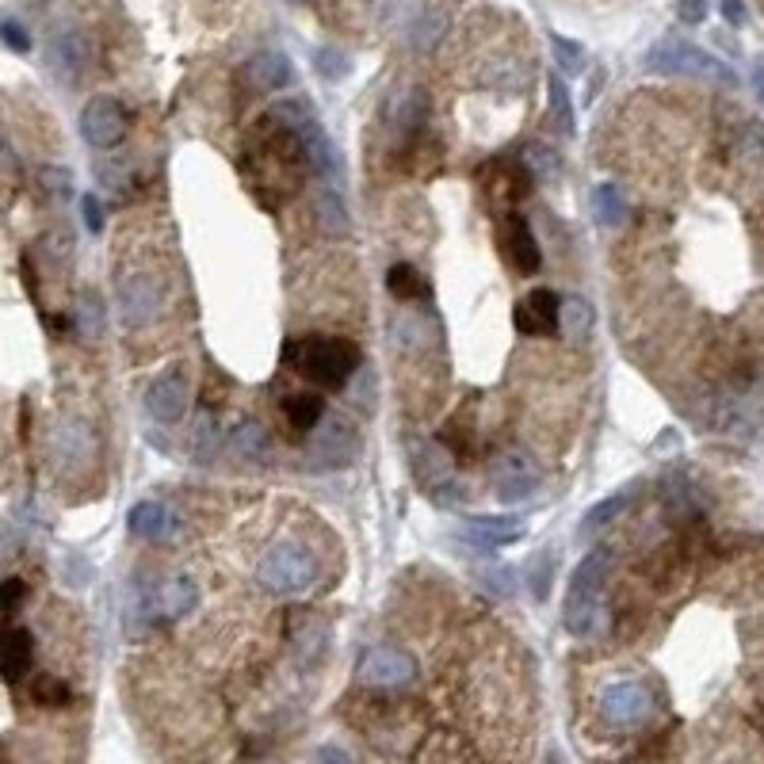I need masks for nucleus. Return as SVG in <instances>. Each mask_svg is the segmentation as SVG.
<instances>
[{"instance_id": "1", "label": "nucleus", "mask_w": 764, "mask_h": 764, "mask_svg": "<svg viewBox=\"0 0 764 764\" xmlns=\"http://www.w3.org/2000/svg\"><path fill=\"white\" fill-rule=\"evenodd\" d=\"M608 569H611V551L608 546H593L582 558V566L574 569L566 589V605H562V619H566L569 634H593L605 619V589H608Z\"/></svg>"}, {"instance_id": "2", "label": "nucleus", "mask_w": 764, "mask_h": 764, "mask_svg": "<svg viewBox=\"0 0 764 764\" xmlns=\"http://www.w3.org/2000/svg\"><path fill=\"white\" fill-rule=\"evenodd\" d=\"M287 364H291L295 372L318 379L321 386H333L336 390V386H348L352 375H359L364 356H359L356 344L344 341V336H306V341H291Z\"/></svg>"}, {"instance_id": "3", "label": "nucleus", "mask_w": 764, "mask_h": 764, "mask_svg": "<svg viewBox=\"0 0 764 764\" xmlns=\"http://www.w3.org/2000/svg\"><path fill=\"white\" fill-rule=\"evenodd\" d=\"M642 66L650 74H665V77H696V80H711L719 88H738V74L727 66L722 58H715L711 51L696 43H685V38H662L646 51Z\"/></svg>"}, {"instance_id": "4", "label": "nucleus", "mask_w": 764, "mask_h": 764, "mask_svg": "<svg viewBox=\"0 0 764 764\" xmlns=\"http://www.w3.org/2000/svg\"><path fill=\"white\" fill-rule=\"evenodd\" d=\"M321 577V558L299 539H284L276 543L256 566V582L268 593H306L313 589Z\"/></svg>"}, {"instance_id": "5", "label": "nucleus", "mask_w": 764, "mask_h": 764, "mask_svg": "<svg viewBox=\"0 0 764 764\" xmlns=\"http://www.w3.org/2000/svg\"><path fill=\"white\" fill-rule=\"evenodd\" d=\"M356 455H359L356 429H352L348 417L333 413L310 432L306 452H302V466L306 470H341V466H348Z\"/></svg>"}, {"instance_id": "6", "label": "nucleus", "mask_w": 764, "mask_h": 764, "mask_svg": "<svg viewBox=\"0 0 764 764\" xmlns=\"http://www.w3.org/2000/svg\"><path fill=\"white\" fill-rule=\"evenodd\" d=\"M168 287L160 284V276L139 268L131 276L119 279L115 287V302H119V318H123L126 329H146L157 321V313L165 310Z\"/></svg>"}, {"instance_id": "7", "label": "nucleus", "mask_w": 764, "mask_h": 764, "mask_svg": "<svg viewBox=\"0 0 764 764\" xmlns=\"http://www.w3.org/2000/svg\"><path fill=\"white\" fill-rule=\"evenodd\" d=\"M654 715V696L639 680H616L600 691V719L616 730H634Z\"/></svg>"}, {"instance_id": "8", "label": "nucleus", "mask_w": 764, "mask_h": 764, "mask_svg": "<svg viewBox=\"0 0 764 764\" xmlns=\"http://www.w3.org/2000/svg\"><path fill=\"white\" fill-rule=\"evenodd\" d=\"M409 458H413V470H417V478H421V486L429 489L440 505L463 497V486H458L452 474V458H447V452L440 444H432V440H413V444H409Z\"/></svg>"}, {"instance_id": "9", "label": "nucleus", "mask_w": 764, "mask_h": 764, "mask_svg": "<svg viewBox=\"0 0 764 764\" xmlns=\"http://www.w3.org/2000/svg\"><path fill=\"white\" fill-rule=\"evenodd\" d=\"M489 486L501 501H524L532 497L539 486H543V470L535 466L532 455L524 452H509L501 458H494L489 466Z\"/></svg>"}, {"instance_id": "10", "label": "nucleus", "mask_w": 764, "mask_h": 764, "mask_svg": "<svg viewBox=\"0 0 764 764\" xmlns=\"http://www.w3.org/2000/svg\"><path fill=\"white\" fill-rule=\"evenodd\" d=\"M191 406V379L184 367H173V372L157 375L146 390V413L153 417L157 424H176L184 421Z\"/></svg>"}, {"instance_id": "11", "label": "nucleus", "mask_w": 764, "mask_h": 764, "mask_svg": "<svg viewBox=\"0 0 764 764\" xmlns=\"http://www.w3.org/2000/svg\"><path fill=\"white\" fill-rule=\"evenodd\" d=\"M51 455H54V466L62 474H80L96 463V432L92 424L85 421H62L54 429V440H51Z\"/></svg>"}, {"instance_id": "12", "label": "nucleus", "mask_w": 764, "mask_h": 764, "mask_svg": "<svg viewBox=\"0 0 764 764\" xmlns=\"http://www.w3.org/2000/svg\"><path fill=\"white\" fill-rule=\"evenodd\" d=\"M126 134V119L123 108L108 96H96V100L85 103L80 111V139L88 142L92 150H115Z\"/></svg>"}, {"instance_id": "13", "label": "nucleus", "mask_w": 764, "mask_h": 764, "mask_svg": "<svg viewBox=\"0 0 764 764\" xmlns=\"http://www.w3.org/2000/svg\"><path fill=\"white\" fill-rule=\"evenodd\" d=\"M88 62H92V51H88L85 31H77V27L58 31V35L46 43V69H51L62 85H77V80L85 77Z\"/></svg>"}, {"instance_id": "14", "label": "nucleus", "mask_w": 764, "mask_h": 764, "mask_svg": "<svg viewBox=\"0 0 764 764\" xmlns=\"http://www.w3.org/2000/svg\"><path fill=\"white\" fill-rule=\"evenodd\" d=\"M413 677H417V662L406 650L375 646V650H367L364 662H359V680L375 688H401Z\"/></svg>"}, {"instance_id": "15", "label": "nucleus", "mask_w": 764, "mask_h": 764, "mask_svg": "<svg viewBox=\"0 0 764 764\" xmlns=\"http://www.w3.org/2000/svg\"><path fill=\"white\" fill-rule=\"evenodd\" d=\"M390 341L398 352H429L436 348L440 341H444V329H440V321L432 318V313L424 310H406L398 313V318L390 321Z\"/></svg>"}, {"instance_id": "16", "label": "nucleus", "mask_w": 764, "mask_h": 764, "mask_svg": "<svg viewBox=\"0 0 764 764\" xmlns=\"http://www.w3.org/2000/svg\"><path fill=\"white\" fill-rule=\"evenodd\" d=\"M562 325V302L554 291L535 287L517 302V329L528 336H554Z\"/></svg>"}, {"instance_id": "17", "label": "nucleus", "mask_w": 764, "mask_h": 764, "mask_svg": "<svg viewBox=\"0 0 764 764\" xmlns=\"http://www.w3.org/2000/svg\"><path fill=\"white\" fill-rule=\"evenodd\" d=\"M291 77H295L291 58H287V54H279V51L253 54V58L245 62V69H241V80H245V88H248V92H256V96L279 92V88L291 85Z\"/></svg>"}, {"instance_id": "18", "label": "nucleus", "mask_w": 764, "mask_h": 764, "mask_svg": "<svg viewBox=\"0 0 764 764\" xmlns=\"http://www.w3.org/2000/svg\"><path fill=\"white\" fill-rule=\"evenodd\" d=\"M199 608V585L191 577L176 574L168 582L157 585V593L150 597L146 616H160V619H184Z\"/></svg>"}, {"instance_id": "19", "label": "nucleus", "mask_w": 764, "mask_h": 764, "mask_svg": "<svg viewBox=\"0 0 764 764\" xmlns=\"http://www.w3.org/2000/svg\"><path fill=\"white\" fill-rule=\"evenodd\" d=\"M126 524H131V532L139 539H146V543H173V539L180 535V517L160 501L134 505Z\"/></svg>"}, {"instance_id": "20", "label": "nucleus", "mask_w": 764, "mask_h": 764, "mask_svg": "<svg viewBox=\"0 0 764 764\" xmlns=\"http://www.w3.org/2000/svg\"><path fill=\"white\" fill-rule=\"evenodd\" d=\"M501 248L509 253L512 268H520L524 276H532V272H539V264H543L535 233H532V226H528V219H520V214H509V219H505Z\"/></svg>"}, {"instance_id": "21", "label": "nucleus", "mask_w": 764, "mask_h": 764, "mask_svg": "<svg viewBox=\"0 0 764 764\" xmlns=\"http://www.w3.org/2000/svg\"><path fill=\"white\" fill-rule=\"evenodd\" d=\"M386 119H390V126L401 134L421 131L424 119H429V96H424L421 88H401V92H394L390 103H386Z\"/></svg>"}, {"instance_id": "22", "label": "nucleus", "mask_w": 764, "mask_h": 764, "mask_svg": "<svg viewBox=\"0 0 764 764\" xmlns=\"http://www.w3.org/2000/svg\"><path fill=\"white\" fill-rule=\"evenodd\" d=\"M466 535L478 546H509L524 535L520 517H466Z\"/></svg>"}, {"instance_id": "23", "label": "nucleus", "mask_w": 764, "mask_h": 764, "mask_svg": "<svg viewBox=\"0 0 764 764\" xmlns=\"http://www.w3.org/2000/svg\"><path fill=\"white\" fill-rule=\"evenodd\" d=\"M31 657H35V639L23 627H12L4 634V654H0V669H4L8 685H20L23 677L31 673Z\"/></svg>"}, {"instance_id": "24", "label": "nucleus", "mask_w": 764, "mask_h": 764, "mask_svg": "<svg viewBox=\"0 0 764 764\" xmlns=\"http://www.w3.org/2000/svg\"><path fill=\"white\" fill-rule=\"evenodd\" d=\"M284 417L295 432H313L325 421V401H321V394H306V390L291 394V398L284 401Z\"/></svg>"}, {"instance_id": "25", "label": "nucleus", "mask_w": 764, "mask_h": 764, "mask_svg": "<svg viewBox=\"0 0 764 764\" xmlns=\"http://www.w3.org/2000/svg\"><path fill=\"white\" fill-rule=\"evenodd\" d=\"M386 287H390V295L398 302H413L429 295V284H424V276L413 264H394V268L386 272Z\"/></svg>"}, {"instance_id": "26", "label": "nucleus", "mask_w": 764, "mask_h": 764, "mask_svg": "<svg viewBox=\"0 0 764 764\" xmlns=\"http://www.w3.org/2000/svg\"><path fill=\"white\" fill-rule=\"evenodd\" d=\"M233 452H237L241 458H248V463H264L272 452V436L264 432V424L245 421V424H237V432H233Z\"/></svg>"}, {"instance_id": "27", "label": "nucleus", "mask_w": 764, "mask_h": 764, "mask_svg": "<svg viewBox=\"0 0 764 764\" xmlns=\"http://www.w3.org/2000/svg\"><path fill=\"white\" fill-rule=\"evenodd\" d=\"M593 214H597V222H605V226H623L627 222V199L619 188H611V184H600L597 191H593Z\"/></svg>"}, {"instance_id": "28", "label": "nucleus", "mask_w": 764, "mask_h": 764, "mask_svg": "<svg viewBox=\"0 0 764 764\" xmlns=\"http://www.w3.org/2000/svg\"><path fill=\"white\" fill-rule=\"evenodd\" d=\"M623 505H627L623 494H611V497H605V501H597V505H593V509L582 517V524H577V535H582V539H593L597 532H605L611 520H616L619 512H623Z\"/></svg>"}, {"instance_id": "29", "label": "nucleus", "mask_w": 764, "mask_h": 764, "mask_svg": "<svg viewBox=\"0 0 764 764\" xmlns=\"http://www.w3.org/2000/svg\"><path fill=\"white\" fill-rule=\"evenodd\" d=\"M313 211H318V222L325 233H333V237H344L348 233V211H344V203L336 199V191H318V199H313Z\"/></svg>"}, {"instance_id": "30", "label": "nucleus", "mask_w": 764, "mask_h": 764, "mask_svg": "<svg viewBox=\"0 0 764 764\" xmlns=\"http://www.w3.org/2000/svg\"><path fill=\"white\" fill-rule=\"evenodd\" d=\"M546 108H551L554 123H558L562 134H574V100H569V88L562 77L546 80Z\"/></svg>"}, {"instance_id": "31", "label": "nucleus", "mask_w": 764, "mask_h": 764, "mask_svg": "<svg viewBox=\"0 0 764 764\" xmlns=\"http://www.w3.org/2000/svg\"><path fill=\"white\" fill-rule=\"evenodd\" d=\"M562 329H566V336H574V341L589 336L593 333V306L585 299H566L562 302Z\"/></svg>"}, {"instance_id": "32", "label": "nucleus", "mask_w": 764, "mask_h": 764, "mask_svg": "<svg viewBox=\"0 0 764 764\" xmlns=\"http://www.w3.org/2000/svg\"><path fill=\"white\" fill-rule=\"evenodd\" d=\"M551 54H554V62H558V69L566 77H577L585 69V46L574 43V38L551 35Z\"/></svg>"}, {"instance_id": "33", "label": "nucleus", "mask_w": 764, "mask_h": 764, "mask_svg": "<svg viewBox=\"0 0 764 764\" xmlns=\"http://www.w3.org/2000/svg\"><path fill=\"white\" fill-rule=\"evenodd\" d=\"M447 20L440 12H421L413 23V46L417 51H429V46H436V38L444 35Z\"/></svg>"}, {"instance_id": "34", "label": "nucleus", "mask_w": 764, "mask_h": 764, "mask_svg": "<svg viewBox=\"0 0 764 764\" xmlns=\"http://www.w3.org/2000/svg\"><path fill=\"white\" fill-rule=\"evenodd\" d=\"M214 452H219V429H211V417H203V421L196 424V432H191V455H196L199 463H211Z\"/></svg>"}, {"instance_id": "35", "label": "nucleus", "mask_w": 764, "mask_h": 764, "mask_svg": "<svg viewBox=\"0 0 764 764\" xmlns=\"http://www.w3.org/2000/svg\"><path fill=\"white\" fill-rule=\"evenodd\" d=\"M77 321H80V333L85 336H100L103 333V302L96 295H85L77 306Z\"/></svg>"}, {"instance_id": "36", "label": "nucleus", "mask_w": 764, "mask_h": 764, "mask_svg": "<svg viewBox=\"0 0 764 764\" xmlns=\"http://www.w3.org/2000/svg\"><path fill=\"white\" fill-rule=\"evenodd\" d=\"M348 69H352L348 54L333 51V46H321V51H318V74L325 80H344V77H348Z\"/></svg>"}, {"instance_id": "37", "label": "nucleus", "mask_w": 764, "mask_h": 764, "mask_svg": "<svg viewBox=\"0 0 764 764\" xmlns=\"http://www.w3.org/2000/svg\"><path fill=\"white\" fill-rule=\"evenodd\" d=\"M31 696H35V704L62 707L69 699V688L62 685L58 677H35V685H31Z\"/></svg>"}, {"instance_id": "38", "label": "nucleus", "mask_w": 764, "mask_h": 764, "mask_svg": "<svg viewBox=\"0 0 764 764\" xmlns=\"http://www.w3.org/2000/svg\"><path fill=\"white\" fill-rule=\"evenodd\" d=\"M551 554H535L532 569H528V585H532V597L546 600V589H551Z\"/></svg>"}, {"instance_id": "39", "label": "nucleus", "mask_w": 764, "mask_h": 764, "mask_svg": "<svg viewBox=\"0 0 764 764\" xmlns=\"http://www.w3.org/2000/svg\"><path fill=\"white\" fill-rule=\"evenodd\" d=\"M0 38H4V46H8L12 54H27V51H31V35L23 31L20 20H12V15H8V20L0 23Z\"/></svg>"}, {"instance_id": "40", "label": "nucleus", "mask_w": 764, "mask_h": 764, "mask_svg": "<svg viewBox=\"0 0 764 764\" xmlns=\"http://www.w3.org/2000/svg\"><path fill=\"white\" fill-rule=\"evenodd\" d=\"M528 168H532L535 176H558L562 173V165H558V157H554L551 150H543V146H532L528 150Z\"/></svg>"}, {"instance_id": "41", "label": "nucleus", "mask_w": 764, "mask_h": 764, "mask_svg": "<svg viewBox=\"0 0 764 764\" xmlns=\"http://www.w3.org/2000/svg\"><path fill=\"white\" fill-rule=\"evenodd\" d=\"M38 180H43V188L51 191V196H69V191H74V176H69L66 168H43Z\"/></svg>"}, {"instance_id": "42", "label": "nucleus", "mask_w": 764, "mask_h": 764, "mask_svg": "<svg viewBox=\"0 0 764 764\" xmlns=\"http://www.w3.org/2000/svg\"><path fill=\"white\" fill-rule=\"evenodd\" d=\"M481 585H486V593L494 589L497 597H509L512 589H517V577L509 574V569H486V574H481Z\"/></svg>"}, {"instance_id": "43", "label": "nucleus", "mask_w": 764, "mask_h": 764, "mask_svg": "<svg viewBox=\"0 0 764 764\" xmlns=\"http://www.w3.org/2000/svg\"><path fill=\"white\" fill-rule=\"evenodd\" d=\"M677 20L696 27V23L707 20V0H677Z\"/></svg>"}, {"instance_id": "44", "label": "nucleus", "mask_w": 764, "mask_h": 764, "mask_svg": "<svg viewBox=\"0 0 764 764\" xmlns=\"http://www.w3.org/2000/svg\"><path fill=\"white\" fill-rule=\"evenodd\" d=\"M80 214H85V226L92 230V233L103 230V203H100L96 196H85V199H80Z\"/></svg>"}, {"instance_id": "45", "label": "nucleus", "mask_w": 764, "mask_h": 764, "mask_svg": "<svg viewBox=\"0 0 764 764\" xmlns=\"http://www.w3.org/2000/svg\"><path fill=\"white\" fill-rule=\"evenodd\" d=\"M20 600H23V582H20V577H8V582H4V616L8 619H15Z\"/></svg>"}, {"instance_id": "46", "label": "nucleus", "mask_w": 764, "mask_h": 764, "mask_svg": "<svg viewBox=\"0 0 764 764\" xmlns=\"http://www.w3.org/2000/svg\"><path fill=\"white\" fill-rule=\"evenodd\" d=\"M722 20H727L730 27H742V23H745V4H742V0H722Z\"/></svg>"}, {"instance_id": "47", "label": "nucleus", "mask_w": 764, "mask_h": 764, "mask_svg": "<svg viewBox=\"0 0 764 764\" xmlns=\"http://www.w3.org/2000/svg\"><path fill=\"white\" fill-rule=\"evenodd\" d=\"M318 764H352V757L344 750H336V745H325V750L318 753Z\"/></svg>"}, {"instance_id": "48", "label": "nucleus", "mask_w": 764, "mask_h": 764, "mask_svg": "<svg viewBox=\"0 0 764 764\" xmlns=\"http://www.w3.org/2000/svg\"><path fill=\"white\" fill-rule=\"evenodd\" d=\"M753 92H757V100L764 103V62H757V66H753Z\"/></svg>"}, {"instance_id": "49", "label": "nucleus", "mask_w": 764, "mask_h": 764, "mask_svg": "<svg viewBox=\"0 0 764 764\" xmlns=\"http://www.w3.org/2000/svg\"><path fill=\"white\" fill-rule=\"evenodd\" d=\"M546 764H562V757H551V761H546Z\"/></svg>"}, {"instance_id": "50", "label": "nucleus", "mask_w": 764, "mask_h": 764, "mask_svg": "<svg viewBox=\"0 0 764 764\" xmlns=\"http://www.w3.org/2000/svg\"><path fill=\"white\" fill-rule=\"evenodd\" d=\"M761 447H764V440H761Z\"/></svg>"}]
</instances>
